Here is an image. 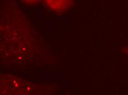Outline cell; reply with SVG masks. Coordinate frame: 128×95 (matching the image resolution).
I'll list each match as a JSON object with an SVG mask.
<instances>
[{"label": "cell", "mask_w": 128, "mask_h": 95, "mask_svg": "<svg viewBox=\"0 0 128 95\" xmlns=\"http://www.w3.org/2000/svg\"><path fill=\"white\" fill-rule=\"evenodd\" d=\"M50 9L56 12H62L68 9L72 4L73 0H45Z\"/></svg>", "instance_id": "6da1fadb"}, {"label": "cell", "mask_w": 128, "mask_h": 95, "mask_svg": "<svg viewBox=\"0 0 128 95\" xmlns=\"http://www.w3.org/2000/svg\"><path fill=\"white\" fill-rule=\"evenodd\" d=\"M26 2H28V3H33V2H36L39 1V0H23Z\"/></svg>", "instance_id": "7a4b0ae2"}, {"label": "cell", "mask_w": 128, "mask_h": 95, "mask_svg": "<svg viewBox=\"0 0 128 95\" xmlns=\"http://www.w3.org/2000/svg\"><path fill=\"white\" fill-rule=\"evenodd\" d=\"M126 52L128 53V48H127V49H126Z\"/></svg>", "instance_id": "3957f363"}]
</instances>
